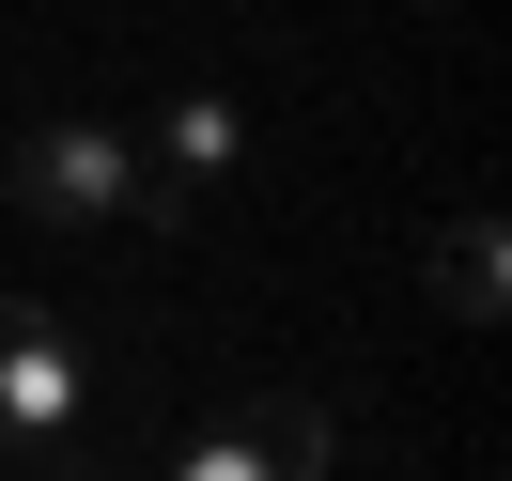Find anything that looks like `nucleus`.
<instances>
[{
    "label": "nucleus",
    "instance_id": "nucleus-5",
    "mask_svg": "<svg viewBox=\"0 0 512 481\" xmlns=\"http://www.w3.org/2000/svg\"><path fill=\"white\" fill-rule=\"evenodd\" d=\"M435 280H450V311H466V326L497 311V218H450V233H435Z\"/></svg>",
    "mask_w": 512,
    "mask_h": 481
},
{
    "label": "nucleus",
    "instance_id": "nucleus-3",
    "mask_svg": "<svg viewBox=\"0 0 512 481\" xmlns=\"http://www.w3.org/2000/svg\"><path fill=\"white\" fill-rule=\"evenodd\" d=\"M171 481H326V404L249 388L218 435H187V450H171Z\"/></svg>",
    "mask_w": 512,
    "mask_h": 481
},
{
    "label": "nucleus",
    "instance_id": "nucleus-4",
    "mask_svg": "<svg viewBox=\"0 0 512 481\" xmlns=\"http://www.w3.org/2000/svg\"><path fill=\"white\" fill-rule=\"evenodd\" d=\"M0 435H94V373H78V342L47 311H16L0 295Z\"/></svg>",
    "mask_w": 512,
    "mask_h": 481
},
{
    "label": "nucleus",
    "instance_id": "nucleus-1",
    "mask_svg": "<svg viewBox=\"0 0 512 481\" xmlns=\"http://www.w3.org/2000/svg\"><path fill=\"white\" fill-rule=\"evenodd\" d=\"M16 202L47 233H140V125H94V109L16 125Z\"/></svg>",
    "mask_w": 512,
    "mask_h": 481
},
{
    "label": "nucleus",
    "instance_id": "nucleus-6",
    "mask_svg": "<svg viewBox=\"0 0 512 481\" xmlns=\"http://www.w3.org/2000/svg\"><path fill=\"white\" fill-rule=\"evenodd\" d=\"M0 481H109L94 435H0Z\"/></svg>",
    "mask_w": 512,
    "mask_h": 481
},
{
    "label": "nucleus",
    "instance_id": "nucleus-2",
    "mask_svg": "<svg viewBox=\"0 0 512 481\" xmlns=\"http://www.w3.org/2000/svg\"><path fill=\"white\" fill-rule=\"evenodd\" d=\"M233 171H249V109L233 94H171L140 125V218H218Z\"/></svg>",
    "mask_w": 512,
    "mask_h": 481
}]
</instances>
